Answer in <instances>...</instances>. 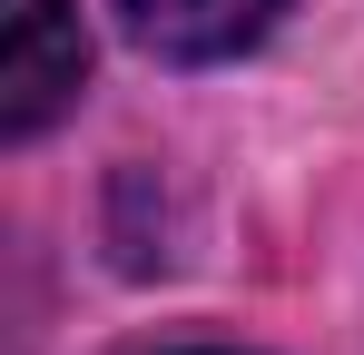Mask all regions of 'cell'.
<instances>
[{"label":"cell","mask_w":364,"mask_h":355,"mask_svg":"<svg viewBox=\"0 0 364 355\" xmlns=\"http://www.w3.org/2000/svg\"><path fill=\"white\" fill-rule=\"evenodd\" d=\"M89 79L79 0H0V138L30 148Z\"/></svg>","instance_id":"obj_1"},{"label":"cell","mask_w":364,"mask_h":355,"mask_svg":"<svg viewBox=\"0 0 364 355\" xmlns=\"http://www.w3.org/2000/svg\"><path fill=\"white\" fill-rule=\"evenodd\" d=\"M276 10L286 0H119V30L168 69H217V59L256 50L276 30Z\"/></svg>","instance_id":"obj_2"},{"label":"cell","mask_w":364,"mask_h":355,"mask_svg":"<svg viewBox=\"0 0 364 355\" xmlns=\"http://www.w3.org/2000/svg\"><path fill=\"white\" fill-rule=\"evenodd\" d=\"M197 355H217V346H197Z\"/></svg>","instance_id":"obj_3"}]
</instances>
